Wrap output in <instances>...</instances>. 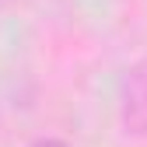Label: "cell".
Instances as JSON below:
<instances>
[{
    "mask_svg": "<svg viewBox=\"0 0 147 147\" xmlns=\"http://www.w3.org/2000/svg\"><path fill=\"white\" fill-rule=\"evenodd\" d=\"M123 123L133 133H147V60L126 74L123 88Z\"/></svg>",
    "mask_w": 147,
    "mask_h": 147,
    "instance_id": "1",
    "label": "cell"
},
{
    "mask_svg": "<svg viewBox=\"0 0 147 147\" xmlns=\"http://www.w3.org/2000/svg\"><path fill=\"white\" fill-rule=\"evenodd\" d=\"M32 147H67V144H63V140H35Z\"/></svg>",
    "mask_w": 147,
    "mask_h": 147,
    "instance_id": "2",
    "label": "cell"
}]
</instances>
